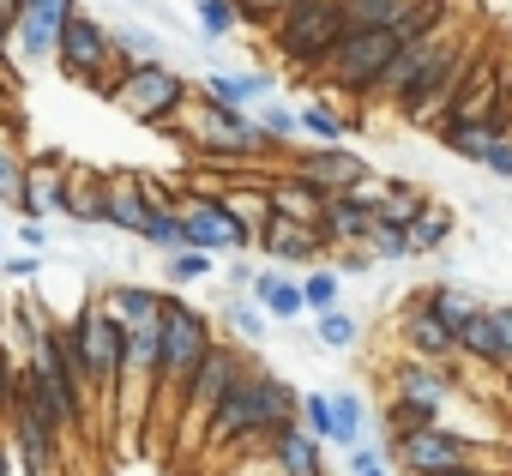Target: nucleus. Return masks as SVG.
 Returning a JSON list of instances; mask_svg holds the SVG:
<instances>
[{"label":"nucleus","mask_w":512,"mask_h":476,"mask_svg":"<svg viewBox=\"0 0 512 476\" xmlns=\"http://www.w3.org/2000/svg\"><path fill=\"white\" fill-rule=\"evenodd\" d=\"M302 416V392L290 386V380H278L272 368H253L229 398H223V410L205 422V446L217 452V446H253L260 452L284 422H296Z\"/></svg>","instance_id":"1"},{"label":"nucleus","mask_w":512,"mask_h":476,"mask_svg":"<svg viewBox=\"0 0 512 476\" xmlns=\"http://www.w3.org/2000/svg\"><path fill=\"white\" fill-rule=\"evenodd\" d=\"M211 344H217V320L199 302H187L181 290H169L163 296V356H157V410H151V422L181 416V392H187L193 368L211 356Z\"/></svg>","instance_id":"2"},{"label":"nucleus","mask_w":512,"mask_h":476,"mask_svg":"<svg viewBox=\"0 0 512 476\" xmlns=\"http://www.w3.org/2000/svg\"><path fill=\"white\" fill-rule=\"evenodd\" d=\"M73 338L85 350V368H91V404H97V422L115 428L121 422V380H127V326L103 308V290H91L79 308H73Z\"/></svg>","instance_id":"3"},{"label":"nucleus","mask_w":512,"mask_h":476,"mask_svg":"<svg viewBox=\"0 0 512 476\" xmlns=\"http://www.w3.org/2000/svg\"><path fill=\"white\" fill-rule=\"evenodd\" d=\"M392 464L404 476H446V470H512V452H500L494 440L482 434H464L452 422H428L416 434H398L386 440Z\"/></svg>","instance_id":"4"},{"label":"nucleus","mask_w":512,"mask_h":476,"mask_svg":"<svg viewBox=\"0 0 512 476\" xmlns=\"http://www.w3.org/2000/svg\"><path fill=\"white\" fill-rule=\"evenodd\" d=\"M350 19H344V0H290V7L266 25L272 49L302 73V79H320V67L332 61V49L344 43Z\"/></svg>","instance_id":"5"},{"label":"nucleus","mask_w":512,"mask_h":476,"mask_svg":"<svg viewBox=\"0 0 512 476\" xmlns=\"http://www.w3.org/2000/svg\"><path fill=\"white\" fill-rule=\"evenodd\" d=\"M253 368H260V362H253V344H229V338H217L211 344V356L193 368V380H187V392H181V434L187 440H205V422L223 410V398L253 374Z\"/></svg>","instance_id":"6"},{"label":"nucleus","mask_w":512,"mask_h":476,"mask_svg":"<svg viewBox=\"0 0 512 476\" xmlns=\"http://www.w3.org/2000/svg\"><path fill=\"white\" fill-rule=\"evenodd\" d=\"M199 97V85L187 79V73H175L169 61H145V67H133V73H121V85H115V109L127 115V121H139V127H151V133H163L187 103Z\"/></svg>","instance_id":"7"},{"label":"nucleus","mask_w":512,"mask_h":476,"mask_svg":"<svg viewBox=\"0 0 512 476\" xmlns=\"http://www.w3.org/2000/svg\"><path fill=\"white\" fill-rule=\"evenodd\" d=\"M404 49V37L398 31H344V43L332 49V61L320 67V79L314 85H332L338 97H374V85H380V73L392 67V55Z\"/></svg>","instance_id":"8"},{"label":"nucleus","mask_w":512,"mask_h":476,"mask_svg":"<svg viewBox=\"0 0 512 476\" xmlns=\"http://www.w3.org/2000/svg\"><path fill=\"white\" fill-rule=\"evenodd\" d=\"M181 223H187V248H199V254H217V260H229V254H260V235L241 229V223H235V211H229L217 193L187 187Z\"/></svg>","instance_id":"9"},{"label":"nucleus","mask_w":512,"mask_h":476,"mask_svg":"<svg viewBox=\"0 0 512 476\" xmlns=\"http://www.w3.org/2000/svg\"><path fill=\"white\" fill-rule=\"evenodd\" d=\"M458 43H464L458 31H446V37H422V43H404V49L392 55V67L380 73V85H374V97H368L362 109H398V103H410V97L428 85V73H434Z\"/></svg>","instance_id":"10"},{"label":"nucleus","mask_w":512,"mask_h":476,"mask_svg":"<svg viewBox=\"0 0 512 476\" xmlns=\"http://www.w3.org/2000/svg\"><path fill=\"white\" fill-rule=\"evenodd\" d=\"M470 55H476V43H458V49L428 73V85H422L410 103H398V121H404V127L434 133V127L452 115V103H458V85H464V73H470Z\"/></svg>","instance_id":"11"},{"label":"nucleus","mask_w":512,"mask_h":476,"mask_svg":"<svg viewBox=\"0 0 512 476\" xmlns=\"http://www.w3.org/2000/svg\"><path fill=\"white\" fill-rule=\"evenodd\" d=\"M290 169L296 175H308L326 199L332 193H350L356 181H368L374 169H368V157H356L350 145H290Z\"/></svg>","instance_id":"12"},{"label":"nucleus","mask_w":512,"mask_h":476,"mask_svg":"<svg viewBox=\"0 0 512 476\" xmlns=\"http://www.w3.org/2000/svg\"><path fill=\"white\" fill-rule=\"evenodd\" d=\"M398 344H404V356H422V362H440V368L458 362V332H452L422 296H410V302L398 308Z\"/></svg>","instance_id":"13"},{"label":"nucleus","mask_w":512,"mask_h":476,"mask_svg":"<svg viewBox=\"0 0 512 476\" xmlns=\"http://www.w3.org/2000/svg\"><path fill=\"white\" fill-rule=\"evenodd\" d=\"M260 254H266L272 266H284V272H308V266H326V260H332L326 235H320L314 223H290V217H278V211H272V223L260 229Z\"/></svg>","instance_id":"14"},{"label":"nucleus","mask_w":512,"mask_h":476,"mask_svg":"<svg viewBox=\"0 0 512 476\" xmlns=\"http://www.w3.org/2000/svg\"><path fill=\"white\" fill-rule=\"evenodd\" d=\"M55 217H67V223H79V229H109V169H85V163H73Z\"/></svg>","instance_id":"15"},{"label":"nucleus","mask_w":512,"mask_h":476,"mask_svg":"<svg viewBox=\"0 0 512 476\" xmlns=\"http://www.w3.org/2000/svg\"><path fill=\"white\" fill-rule=\"evenodd\" d=\"M260 452L272 458V470H278V476H326V440H320L314 428H302V416H296V422H284Z\"/></svg>","instance_id":"16"},{"label":"nucleus","mask_w":512,"mask_h":476,"mask_svg":"<svg viewBox=\"0 0 512 476\" xmlns=\"http://www.w3.org/2000/svg\"><path fill=\"white\" fill-rule=\"evenodd\" d=\"M374 229H380V211L362 205L356 193H332V199L320 205V235H326L332 254H338V248H368Z\"/></svg>","instance_id":"17"},{"label":"nucleus","mask_w":512,"mask_h":476,"mask_svg":"<svg viewBox=\"0 0 512 476\" xmlns=\"http://www.w3.org/2000/svg\"><path fill=\"white\" fill-rule=\"evenodd\" d=\"M452 368H440V362H422V356H404L398 368H392V392L398 398H416V404H434L440 416L452 410Z\"/></svg>","instance_id":"18"},{"label":"nucleus","mask_w":512,"mask_h":476,"mask_svg":"<svg viewBox=\"0 0 512 476\" xmlns=\"http://www.w3.org/2000/svg\"><path fill=\"white\" fill-rule=\"evenodd\" d=\"M266 187H272V211H278V217H290V223H314V229H320V205H326V193H320L308 175L278 169V175H266Z\"/></svg>","instance_id":"19"},{"label":"nucleus","mask_w":512,"mask_h":476,"mask_svg":"<svg viewBox=\"0 0 512 476\" xmlns=\"http://www.w3.org/2000/svg\"><path fill=\"white\" fill-rule=\"evenodd\" d=\"M199 97L217 103V109H253V103L272 97V79L266 73H223V67H211L199 79Z\"/></svg>","instance_id":"20"},{"label":"nucleus","mask_w":512,"mask_h":476,"mask_svg":"<svg viewBox=\"0 0 512 476\" xmlns=\"http://www.w3.org/2000/svg\"><path fill=\"white\" fill-rule=\"evenodd\" d=\"M247 296L260 302L272 320H284V326L308 314V302H302V278H290V272H284V266H272V260L260 266V278H253V290H247Z\"/></svg>","instance_id":"21"},{"label":"nucleus","mask_w":512,"mask_h":476,"mask_svg":"<svg viewBox=\"0 0 512 476\" xmlns=\"http://www.w3.org/2000/svg\"><path fill=\"white\" fill-rule=\"evenodd\" d=\"M145 223H151V205L139 193V169H109V229H121V235L139 242Z\"/></svg>","instance_id":"22"},{"label":"nucleus","mask_w":512,"mask_h":476,"mask_svg":"<svg viewBox=\"0 0 512 476\" xmlns=\"http://www.w3.org/2000/svg\"><path fill=\"white\" fill-rule=\"evenodd\" d=\"M163 296L169 290H151V284H109L103 290V308L133 332V326H157L163 320Z\"/></svg>","instance_id":"23"},{"label":"nucleus","mask_w":512,"mask_h":476,"mask_svg":"<svg viewBox=\"0 0 512 476\" xmlns=\"http://www.w3.org/2000/svg\"><path fill=\"white\" fill-rule=\"evenodd\" d=\"M61 31H67V25H55V19H43V13H19V25H13V61H25V67L55 61V55H61Z\"/></svg>","instance_id":"24"},{"label":"nucleus","mask_w":512,"mask_h":476,"mask_svg":"<svg viewBox=\"0 0 512 476\" xmlns=\"http://www.w3.org/2000/svg\"><path fill=\"white\" fill-rule=\"evenodd\" d=\"M452 235H458V211L434 199V205H428V211L410 223V260H440Z\"/></svg>","instance_id":"25"},{"label":"nucleus","mask_w":512,"mask_h":476,"mask_svg":"<svg viewBox=\"0 0 512 476\" xmlns=\"http://www.w3.org/2000/svg\"><path fill=\"white\" fill-rule=\"evenodd\" d=\"M0 205L25 211V151L13 133V109H0Z\"/></svg>","instance_id":"26"},{"label":"nucleus","mask_w":512,"mask_h":476,"mask_svg":"<svg viewBox=\"0 0 512 476\" xmlns=\"http://www.w3.org/2000/svg\"><path fill=\"white\" fill-rule=\"evenodd\" d=\"M109 37H115V61H121V73H133V67H145V61H163V37H157L151 25H139V19H115Z\"/></svg>","instance_id":"27"},{"label":"nucleus","mask_w":512,"mask_h":476,"mask_svg":"<svg viewBox=\"0 0 512 476\" xmlns=\"http://www.w3.org/2000/svg\"><path fill=\"white\" fill-rule=\"evenodd\" d=\"M434 139H440V151H452V157H464V163L482 169V157H488V145H494L500 133H494L488 121H458V115H452V121L434 127Z\"/></svg>","instance_id":"28"},{"label":"nucleus","mask_w":512,"mask_h":476,"mask_svg":"<svg viewBox=\"0 0 512 476\" xmlns=\"http://www.w3.org/2000/svg\"><path fill=\"white\" fill-rule=\"evenodd\" d=\"M458 19V0H410V13L392 25L404 43H422V37H446Z\"/></svg>","instance_id":"29"},{"label":"nucleus","mask_w":512,"mask_h":476,"mask_svg":"<svg viewBox=\"0 0 512 476\" xmlns=\"http://www.w3.org/2000/svg\"><path fill=\"white\" fill-rule=\"evenodd\" d=\"M217 254H199V248H181V254H163V290H187V284H217Z\"/></svg>","instance_id":"30"},{"label":"nucleus","mask_w":512,"mask_h":476,"mask_svg":"<svg viewBox=\"0 0 512 476\" xmlns=\"http://www.w3.org/2000/svg\"><path fill=\"white\" fill-rule=\"evenodd\" d=\"M416 296H422V302H428V308H434V314L452 326V332H458V326H464V320L482 308V302H476V290H464V284H446V278H440V284H422Z\"/></svg>","instance_id":"31"},{"label":"nucleus","mask_w":512,"mask_h":476,"mask_svg":"<svg viewBox=\"0 0 512 476\" xmlns=\"http://www.w3.org/2000/svg\"><path fill=\"white\" fill-rule=\"evenodd\" d=\"M302 302H308V314H332V308H344V272L326 260V266H308L302 272Z\"/></svg>","instance_id":"32"},{"label":"nucleus","mask_w":512,"mask_h":476,"mask_svg":"<svg viewBox=\"0 0 512 476\" xmlns=\"http://www.w3.org/2000/svg\"><path fill=\"white\" fill-rule=\"evenodd\" d=\"M296 121H302V133H308L314 145H344V139H350V115H338L326 97H314L308 109H296Z\"/></svg>","instance_id":"33"},{"label":"nucleus","mask_w":512,"mask_h":476,"mask_svg":"<svg viewBox=\"0 0 512 476\" xmlns=\"http://www.w3.org/2000/svg\"><path fill=\"white\" fill-rule=\"evenodd\" d=\"M428 205H434V193H428V187H416V181H392V187H386V205H380V223L410 229Z\"/></svg>","instance_id":"34"},{"label":"nucleus","mask_w":512,"mask_h":476,"mask_svg":"<svg viewBox=\"0 0 512 476\" xmlns=\"http://www.w3.org/2000/svg\"><path fill=\"white\" fill-rule=\"evenodd\" d=\"M223 326H229L241 344H260V338H266V326H272V314L253 302V296H223Z\"/></svg>","instance_id":"35"},{"label":"nucleus","mask_w":512,"mask_h":476,"mask_svg":"<svg viewBox=\"0 0 512 476\" xmlns=\"http://www.w3.org/2000/svg\"><path fill=\"white\" fill-rule=\"evenodd\" d=\"M332 410H338V440H332V446H344V452L362 446V440H368V398L344 386V392H332Z\"/></svg>","instance_id":"36"},{"label":"nucleus","mask_w":512,"mask_h":476,"mask_svg":"<svg viewBox=\"0 0 512 476\" xmlns=\"http://www.w3.org/2000/svg\"><path fill=\"white\" fill-rule=\"evenodd\" d=\"M404 13H410V0H344L350 31H392Z\"/></svg>","instance_id":"37"},{"label":"nucleus","mask_w":512,"mask_h":476,"mask_svg":"<svg viewBox=\"0 0 512 476\" xmlns=\"http://www.w3.org/2000/svg\"><path fill=\"white\" fill-rule=\"evenodd\" d=\"M193 25L205 43H223L229 31H241V0H193Z\"/></svg>","instance_id":"38"},{"label":"nucleus","mask_w":512,"mask_h":476,"mask_svg":"<svg viewBox=\"0 0 512 476\" xmlns=\"http://www.w3.org/2000/svg\"><path fill=\"white\" fill-rule=\"evenodd\" d=\"M314 338H320L326 350L350 356V350L362 344V320H356V314H344V308H332V314H314Z\"/></svg>","instance_id":"39"},{"label":"nucleus","mask_w":512,"mask_h":476,"mask_svg":"<svg viewBox=\"0 0 512 476\" xmlns=\"http://www.w3.org/2000/svg\"><path fill=\"white\" fill-rule=\"evenodd\" d=\"M428 422H446L434 404H416V398H386V440H398V434H416V428H428Z\"/></svg>","instance_id":"40"},{"label":"nucleus","mask_w":512,"mask_h":476,"mask_svg":"<svg viewBox=\"0 0 512 476\" xmlns=\"http://www.w3.org/2000/svg\"><path fill=\"white\" fill-rule=\"evenodd\" d=\"M139 242L157 248V254H181V248H187V223H181V211H151V223H145Z\"/></svg>","instance_id":"41"},{"label":"nucleus","mask_w":512,"mask_h":476,"mask_svg":"<svg viewBox=\"0 0 512 476\" xmlns=\"http://www.w3.org/2000/svg\"><path fill=\"white\" fill-rule=\"evenodd\" d=\"M302 428H314L326 446L338 440V410H332V392H302Z\"/></svg>","instance_id":"42"},{"label":"nucleus","mask_w":512,"mask_h":476,"mask_svg":"<svg viewBox=\"0 0 512 476\" xmlns=\"http://www.w3.org/2000/svg\"><path fill=\"white\" fill-rule=\"evenodd\" d=\"M253 278H260V260H253V254H229V260L217 266V290H223V296H247Z\"/></svg>","instance_id":"43"},{"label":"nucleus","mask_w":512,"mask_h":476,"mask_svg":"<svg viewBox=\"0 0 512 476\" xmlns=\"http://www.w3.org/2000/svg\"><path fill=\"white\" fill-rule=\"evenodd\" d=\"M368 248H374V260H380V266H404V260H410V229L380 223V229L368 235Z\"/></svg>","instance_id":"44"},{"label":"nucleus","mask_w":512,"mask_h":476,"mask_svg":"<svg viewBox=\"0 0 512 476\" xmlns=\"http://www.w3.org/2000/svg\"><path fill=\"white\" fill-rule=\"evenodd\" d=\"M260 127H266V139H272V145H290V139L302 133L296 109H284L278 97H266V103H260Z\"/></svg>","instance_id":"45"},{"label":"nucleus","mask_w":512,"mask_h":476,"mask_svg":"<svg viewBox=\"0 0 512 476\" xmlns=\"http://www.w3.org/2000/svg\"><path fill=\"white\" fill-rule=\"evenodd\" d=\"M332 266H338L344 278H368L380 260H374V248H338V254H332Z\"/></svg>","instance_id":"46"},{"label":"nucleus","mask_w":512,"mask_h":476,"mask_svg":"<svg viewBox=\"0 0 512 476\" xmlns=\"http://www.w3.org/2000/svg\"><path fill=\"white\" fill-rule=\"evenodd\" d=\"M37 272H43V254H25V248L0 260V278H13V284H31Z\"/></svg>","instance_id":"47"},{"label":"nucleus","mask_w":512,"mask_h":476,"mask_svg":"<svg viewBox=\"0 0 512 476\" xmlns=\"http://www.w3.org/2000/svg\"><path fill=\"white\" fill-rule=\"evenodd\" d=\"M290 7V0H241V25H253V31H266L278 13Z\"/></svg>","instance_id":"48"},{"label":"nucleus","mask_w":512,"mask_h":476,"mask_svg":"<svg viewBox=\"0 0 512 476\" xmlns=\"http://www.w3.org/2000/svg\"><path fill=\"white\" fill-rule=\"evenodd\" d=\"M13 242L25 248V254H49V229H43V217H19V235Z\"/></svg>","instance_id":"49"},{"label":"nucleus","mask_w":512,"mask_h":476,"mask_svg":"<svg viewBox=\"0 0 512 476\" xmlns=\"http://www.w3.org/2000/svg\"><path fill=\"white\" fill-rule=\"evenodd\" d=\"M386 187H392V181H386V175H368V181H356V187H350V193H356V199H362V205H374V211H380V205H386Z\"/></svg>","instance_id":"50"},{"label":"nucleus","mask_w":512,"mask_h":476,"mask_svg":"<svg viewBox=\"0 0 512 476\" xmlns=\"http://www.w3.org/2000/svg\"><path fill=\"white\" fill-rule=\"evenodd\" d=\"M494 326H500V350H506V374H512V302H494Z\"/></svg>","instance_id":"51"},{"label":"nucleus","mask_w":512,"mask_h":476,"mask_svg":"<svg viewBox=\"0 0 512 476\" xmlns=\"http://www.w3.org/2000/svg\"><path fill=\"white\" fill-rule=\"evenodd\" d=\"M127 7H139V13H145V19H157V25H175L169 0H127Z\"/></svg>","instance_id":"52"},{"label":"nucleus","mask_w":512,"mask_h":476,"mask_svg":"<svg viewBox=\"0 0 512 476\" xmlns=\"http://www.w3.org/2000/svg\"><path fill=\"white\" fill-rule=\"evenodd\" d=\"M0 476H19L13 470V440H0Z\"/></svg>","instance_id":"53"},{"label":"nucleus","mask_w":512,"mask_h":476,"mask_svg":"<svg viewBox=\"0 0 512 476\" xmlns=\"http://www.w3.org/2000/svg\"><path fill=\"white\" fill-rule=\"evenodd\" d=\"M0 25H7V31L19 25V7H13V0H0Z\"/></svg>","instance_id":"54"},{"label":"nucleus","mask_w":512,"mask_h":476,"mask_svg":"<svg viewBox=\"0 0 512 476\" xmlns=\"http://www.w3.org/2000/svg\"><path fill=\"white\" fill-rule=\"evenodd\" d=\"M446 476H512V470H446Z\"/></svg>","instance_id":"55"},{"label":"nucleus","mask_w":512,"mask_h":476,"mask_svg":"<svg viewBox=\"0 0 512 476\" xmlns=\"http://www.w3.org/2000/svg\"><path fill=\"white\" fill-rule=\"evenodd\" d=\"M350 476H392V464H374V470H350Z\"/></svg>","instance_id":"56"},{"label":"nucleus","mask_w":512,"mask_h":476,"mask_svg":"<svg viewBox=\"0 0 512 476\" xmlns=\"http://www.w3.org/2000/svg\"><path fill=\"white\" fill-rule=\"evenodd\" d=\"M0 242H7V235H0Z\"/></svg>","instance_id":"57"}]
</instances>
